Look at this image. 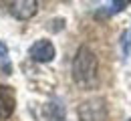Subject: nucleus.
<instances>
[{
	"instance_id": "f257e3e1",
	"label": "nucleus",
	"mask_w": 131,
	"mask_h": 121,
	"mask_svg": "<svg viewBox=\"0 0 131 121\" xmlns=\"http://www.w3.org/2000/svg\"><path fill=\"white\" fill-rule=\"evenodd\" d=\"M73 81L83 89H93L97 83V57L89 47H79V51L73 59Z\"/></svg>"
},
{
	"instance_id": "f03ea898",
	"label": "nucleus",
	"mask_w": 131,
	"mask_h": 121,
	"mask_svg": "<svg viewBox=\"0 0 131 121\" xmlns=\"http://www.w3.org/2000/svg\"><path fill=\"white\" fill-rule=\"evenodd\" d=\"M79 119L81 121H105L107 119V103L105 99H89L79 105Z\"/></svg>"
},
{
	"instance_id": "7ed1b4c3",
	"label": "nucleus",
	"mask_w": 131,
	"mask_h": 121,
	"mask_svg": "<svg viewBox=\"0 0 131 121\" xmlns=\"http://www.w3.org/2000/svg\"><path fill=\"white\" fill-rule=\"evenodd\" d=\"M30 59L36 61V63H49L54 59V47H52V42L47 40V38H42V40H36L32 47H30Z\"/></svg>"
},
{
	"instance_id": "20e7f679",
	"label": "nucleus",
	"mask_w": 131,
	"mask_h": 121,
	"mask_svg": "<svg viewBox=\"0 0 131 121\" xmlns=\"http://www.w3.org/2000/svg\"><path fill=\"white\" fill-rule=\"evenodd\" d=\"M38 10V2L36 0H16L10 2V14L18 20H28L32 18Z\"/></svg>"
},
{
	"instance_id": "39448f33",
	"label": "nucleus",
	"mask_w": 131,
	"mask_h": 121,
	"mask_svg": "<svg viewBox=\"0 0 131 121\" xmlns=\"http://www.w3.org/2000/svg\"><path fill=\"white\" fill-rule=\"evenodd\" d=\"M16 107V97L14 91L6 85H0V121H6Z\"/></svg>"
},
{
	"instance_id": "423d86ee",
	"label": "nucleus",
	"mask_w": 131,
	"mask_h": 121,
	"mask_svg": "<svg viewBox=\"0 0 131 121\" xmlns=\"http://www.w3.org/2000/svg\"><path fill=\"white\" fill-rule=\"evenodd\" d=\"M50 107H52V117H54V121H65V109H63L61 101H52Z\"/></svg>"
},
{
	"instance_id": "0eeeda50",
	"label": "nucleus",
	"mask_w": 131,
	"mask_h": 121,
	"mask_svg": "<svg viewBox=\"0 0 131 121\" xmlns=\"http://www.w3.org/2000/svg\"><path fill=\"white\" fill-rule=\"evenodd\" d=\"M0 63H2V69L4 73H10V61H8V49L0 42Z\"/></svg>"
},
{
	"instance_id": "6e6552de",
	"label": "nucleus",
	"mask_w": 131,
	"mask_h": 121,
	"mask_svg": "<svg viewBox=\"0 0 131 121\" xmlns=\"http://www.w3.org/2000/svg\"><path fill=\"white\" fill-rule=\"evenodd\" d=\"M129 121H131V119H129Z\"/></svg>"
}]
</instances>
